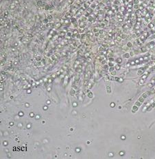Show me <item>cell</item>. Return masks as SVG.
I'll list each match as a JSON object with an SVG mask.
<instances>
[{
    "label": "cell",
    "instance_id": "obj_27",
    "mask_svg": "<svg viewBox=\"0 0 155 159\" xmlns=\"http://www.w3.org/2000/svg\"><path fill=\"white\" fill-rule=\"evenodd\" d=\"M142 50L143 51V52H145V51H146V48H142Z\"/></svg>",
    "mask_w": 155,
    "mask_h": 159
},
{
    "label": "cell",
    "instance_id": "obj_34",
    "mask_svg": "<svg viewBox=\"0 0 155 159\" xmlns=\"http://www.w3.org/2000/svg\"><path fill=\"white\" fill-rule=\"evenodd\" d=\"M30 116H31V117L33 116V113H30Z\"/></svg>",
    "mask_w": 155,
    "mask_h": 159
},
{
    "label": "cell",
    "instance_id": "obj_24",
    "mask_svg": "<svg viewBox=\"0 0 155 159\" xmlns=\"http://www.w3.org/2000/svg\"><path fill=\"white\" fill-rule=\"evenodd\" d=\"M130 64L135 65V61H131V63H130Z\"/></svg>",
    "mask_w": 155,
    "mask_h": 159
},
{
    "label": "cell",
    "instance_id": "obj_31",
    "mask_svg": "<svg viewBox=\"0 0 155 159\" xmlns=\"http://www.w3.org/2000/svg\"><path fill=\"white\" fill-rule=\"evenodd\" d=\"M148 86H149V87L151 88V87H152V86H153V85H152V84H150L148 85Z\"/></svg>",
    "mask_w": 155,
    "mask_h": 159
},
{
    "label": "cell",
    "instance_id": "obj_5",
    "mask_svg": "<svg viewBox=\"0 0 155 159\" xmlns=\"http://www.w3.org/2000/svg\"><path fill=\"white\" fill-rule=\"evenodd\" d=\"M117 62H118V64H121L122 62V60L121 58H118L117 59Z\"/></svg>",
    "mask_w": 155,
    "mask_h": 159
},
{
    "label": "cell",
    "instance_id": "obj_12",
    "mask_svg": "<svg viewBox=\"0 0 155 159\" xmlns=\"http://www.w3.org/2000/svg\"><path fill=\"white\" fill-rule=\"evenodd\" d=\"M76 71H77V72H82L81 68H79L76 69Z\"/></svg>",
    "mask_w": 155,
    "mask_h": 159
},
{
    "label": "cell",
    "instance_id": "obj_6",
    "mask_svg": "<svg viewBox=\"0 0 155 159\" xmlns=\"http://www.w3.org/2000/svg\"><path fill=\"white\" fill-rule=\"evenodd\" d=\"M106 89H107V92H108V93H109V94H110V93H111V87H110V86H107V88H106Z\"/></svg>",
    "mask_w": 155,
    "mask_h": 159
},
{
    "label": "cell",
    "instance_id": "obj_32",
    "mask_svg": "<svg viewBox=\"0 0 155 159\" xmlns=\"http://www.w3.org/2000/svg\"><path fill=\"white\" fill-rule=\"evenodd\" d=\"M30 126H31V125H30V124H28V125H27V128H28V129H30Z\"/></svg>",
    "mask_w": 155,
    "mask_h": 159
},
{
    "label": "cell",
    "instance_id": "obj_15",
    "mask_svg": "<svg viewBox=\"0 0 155 159\" xmlns=\"http://www.w3.org/2000/svg\"><path fill=\"white\" fill-rule=\"evenodd\" d=\"M115 68H116V70H119V68H120V67H119V66H115Z\"/></svg>",
    "mask_w": 155,
    "mask_h": 159
},
{
    "label": "cell",
    "instance_id": "obj_7",
    "mask_svg": "<svg viewBox=\"0 0 155 159\" xmlns=\"http://www.w3.org/2000/svg\"><path fill=\"white\" fill-rule=\"evenodd\" d=\"M139 101L140 102H144V98H143V97H140V98H139Z\"/></svg>",
    "mask_w": 155,
    "mask_h": 159
},
{
    "label": "cell",
    "instance_id": "obj_20",
    "mask_svg": "<svg viewBox=\"0 0 155 159\" xmlns=\"http://www.w3.org/2000/svg\"><path fill=\"white\" fill-rule=\"evenodd\" d=\"M73 106L75 107H77V103H76V102H74V103H73Z\"/></svg>",
    "mask_w": 155,
    "mask_h": 159
},
{
    "label": "cell",
    "instance_id": "obj_8",
    "mask_svg": "<svg viewBox=\"0 0 155 159\" xmlns=\"http://www.w3.org/2000/svg\"><path fill=\"white\" fill-rule=\"evenodd\" d=\"M124 57H126V58H128L130 57V55H129L128 53H126V54L124 55Z\"/></svg>",
    "mask_w": 155,
    "mask_h": 159
},
{
    "label": "cell",
    "instance_id": "obj_16",
    "mask_svg": "<svg viewBox=\"0 0 155 159\" xmlns=\"http://www.w3.org/2000/svg\"><path fill=\"white\" fill-rule=\"evenodd\" d=\"M140 62V60H135V64H139Z\"/></svg>",
    "mask_w": 155,
    "mask_h": 159
},
{
    "label": "cell",
    "instance_id": "obj_29",
    "mask_svg": "<svg viewBox=\"0 0 155 159\" xmlns=\"http://www.w3.org/2000/svg\"><path fill=\"white\" fill-rule=\"evenodd\" d=\"M23 113H22V112L19 113V116H23Z\"/></svg>",
    "mask_w": 155,
    "mask_h": 159
},
{
    "label": "cell",
    "instance_id": "obj_23",
    "mask_svg": "<svg viewBox=\"0 0 155 159\" xmlns=\"http://www.w3.org/2000/svg\"><path fill=\"white\" fill-rule=\"evenodd\" d=\"M3 145H4V146H6V145H8V142H6V141H4V142H3Z\"/></svg>",
    "mask_w": 155,
    "mask_h": 159
},
{
    "label": "cell",
    "instance_id": "obj_14",
    "mask_svg": "<svg viewBox=\"0 0 155 159\" xmlns=\"http://www.w3.org/2000/svg\"><path fill=\"white\" fill-rule=\"evenodd\" d=\"M119 154H120V156H124V152H119Z\"/></svg>",
    "mask_w": 155,
    "mask_h": 159
},
{
    "label": "cell",
    "instance_id": "obj_37",
    "mask_svg": "<svg viewBox=\"0 0 155 159\" xmlns=\"http://www.w3.org/2000/svg\"><path fill=\"white\" fill-rule=\"evenodd\" d=\"M39 117H39V116H36V119H39Z\"/></svg>",
    "mask_w": 155,
    "mask_h": 159
},
{
    "label": "cell",
    "instance_id": "obj_19",
    "mask_svg": "<svg viewBox=\"0 0 155 159\" xmlns=\"http://www.w3.org/2000/svg\"><path fill=\"white\" fill-rule=\"evenodd\" d=\"M109 70H110V71H111V72H112V71H113V70H114V68H113V67H111V68H110V69H109Z\"/></svg>",
    "mask_w": 155,
    "mask_h": 159
},
{
    "label": "cell",
    "instance_id": "obj_21",
    "mask_svg": "<svg viewBox=\"0 0 155 159\" xmlns=\"http://www.w3.org/2000/svg\"><path fill=\"white\" fill-rule=\"evenodd\" d=\"M109 66H113V62H110V63H109Z\"/></svg>",
    "mask_w": 155,
    "mask_h": 159
},
{
    "label": "cell",
    "instance_id": "obj_9",
    "mask_svg": "<svg viewBox=\"0 0 155 159\" xmlns=\"http://www.w3.org/2000/svg\"><path fill=\"white\" fill-rule=\"evenodd\" d=\"M88 96H89V97H90V98H92L93 97V94H92V93L89 92V93L88 94Z\"/></svg>",
    "mask_w": 155,
    "mask_h": 159
},
{
    "label": "cell",
    "instance_id": "obj_1",
    "mask_svg": "<svg viewBox=\"0 0 155 159\" xmlns=\"http://www.w3.org/2000/svg\"><path fill=\"white\" fill-rule=\"evenodd\" d=\"M150 92H145V93H143V95H142V97H143L144 98H146L147 97V96H148V94H150Z\"/></svg>",
    "mask_w": 155,
    "mask_h": 159
},
{
    "label": "cell",
    "instance_id": "obj_11",
    "mask_svg": "<svg viewBox=\"0 0 155 159\" xmlns=\"http://www.w3.org/2000/svg\"><path fill=\"white\" fill-rule=\"evenodd\" d=\"M147 77H148V75L146 74L145 75H143V77H142V79H146Z\"/></svg>",
    "mask_w": 155,
    "mask_h": 159
},
{
    "label": "cell",
    "instance_id": "obj_38",
    "mask_svg": "<svg viewBox=\"0 0 155 159\" xmlns=\"http://www.w3.org/2000/svg\"><path fill=\"white\" fill-rule=\"evenodd\" d=\"M31 91L30 90H27V93H30Z\"/></svg>",
    "mask_w": 155,
    "mask_h": 159
},
{
    "label": "cell",
    "instance_id": "obj_17",
    "mask_svg": "<svg viewBox=\"0 0 155 159\" xmlns=\"http://www.w3.org/2000/svg\"><path fill=\"white\" fill-rule=\"evenodd\" d=\"M111 107H115V103L114 102H112L111 104Z\"/></svg>",
    "mask_w": 155,
    "mask_h": 159
},
{
    "label": "cell",
    "instance_id": "obj_18",
    "mask_svg": "<svg viewBox=\"0 0 155 159\" xmlns=\"http://www.w3.org/2000/svg\"><path fill=\"white\" fill-rule=\"evenodd\" d=\"M118 81H119V82H122V81H123V79H122V78H119V79H118Z\"/></svg>",
    "mask_w": 155,
    "mask_h": 159
},
{
    "label": "cell",
    "instance_id": "obj_33",
    "mask_svg": "<svg viewBox=\"0 0 155 159\" xmlns=\"http://www.w3.org/2000/svg\"><path fill=\"white\" fill-rule=\"evenodd\" d=\"M109 60H110V61H113V58H110Z\"/></svg>",
    "mask_w": 155,
    "mask_h": 159
},
{
    "label": "cell",
    "instance_id": "obj_3",
    "mask_svg": "<svg viewBox=\"0 0 155 159\" xmlns=\"http://www.w3.org/2000/svg\"><path fill=\"white\" fill-rule=\"evenodd\" d=\"M143 73V70H142V69H139L138 70V75H142Z\"/></svg>",
    "mask_w": 155,
    "mask_h": 159
},
{
    "label": "cell",
    "instance_id": "obj_22",
    "mask_svg": "<svg viewBox=\"0 0 155 159\" xmlns=\"http://www.w3.org/2000/svg\"><path fill=\"white\" fill-rule=\"evenodd\" d=\"M111 74H112V75H115V71H112Z\"/></svg>",
    "mask_w": 155,
    "mask_h": 159
},
{
    "label": "cell",
    "instance_id": "obj_25",
    "mask_svg": "<svg viewBox=\"0 0 155 159\" xmlns=\"http://www.w3.org/2000/svg\"><path fill=\"white\" fill-rule=\"evenodd\" d=\"M126 139V137H125V136H122V139H123V140H124Z\"/></svg>",
    "mask_w": 155,
    "mask_h": 159
},
{
    "label": "cell",
    "instance_id": "obj_13",
    "mask_svg": "<svg viewBox=\"0 0 155 159\" xmlns=\"http://www.w3.org/2000/svg\"><path fill=\"white\" fill-rule=\"evenodd\" d=\"M75 151H76V152H80V148H76V149H75Z\"/></svg>",
    "mask_w": 155,
    "mask_h": 159
},
{
    "label": "cell",
    "instance_id": "obj_35",
    "mask_svg": "<svg viewBox=\"0 0 155 159\" xmlns=\"http://www.w3.org/2000/svg\"><path fill=\"white\" fill-rule=\"evenodd\" d=\"M154 106H155V103H153V104L152 105V107H154Z\"/></svg>",
    "mask_w": 155,
    "mask_h": 159
},
{
    "label": "cell",
    "instance_id": "obj_2",
    "mask_svg": "<svg viewBox=\"0 0 155 159\" xmlns=\"http://www.w3.org/2000/svg\"><path fill=\"white\" fill-rule=\"evenodd\" d=\"M137 110H138V107H137V105H136V106H134V107H133V113L136 112Z\"/></svg>",
    "mask_w": 155,
    "mask_h": 159
},
{
    "label": "cell",
    "instance_id": "obj_10",
    "mask_svg": "<svg viewBox=\"0 0 155 159\" xmlns=\"http://www.w3.org/2000/svg\"><path fill=\"white\" fill-rule=\"evenodd\" d=\"M135 105H136L137 107H139V106H141V102H136Z\"/></svg>",
    "mask_w": 155,
    "mask_h": 159
},
{
    "label": "cell",
    "instance_id": "obj_4",
    "mask_svg": "<svg viewBox=\"0 0 155 159\" xmlns=\"http://www.w3.org/2000/svg\"><path fill=\"white\" fill-rule=\"evenodd\" d=\"M143 84H144V79H143L142 78V79H141L140 80H139V85H142Z\"/></svg>",
    "mask_w": 155,
    "mask_h": 159
},
{
    "label": "cell",
    "instance_id": "obj_30",
    "mask_svg": "<svg viewBox=\"0 0 155 159\" xmlns=\"http://www.w3.org/2000/svg\"><path fill=\"white\" fill-rule=\"evenodd\" d=\"M43 109H44L45 110H46V109H47V107H43Z\"/></svg>",
    "mask_w": 155,
    "mask_h": 159
},
{
    "label": "cell",
    "instance_id": "obj_36",
    "mask_svg": "<svg viewBox=\"0 0 155 159\" xmlns=\"http://www.w3.org/2000/svg\"><path fill=\"white\" fill-rule=\"evenodd\" d=\"M143 58H140V61H143Z\"/></svg>",
    "mask_w": 155,
    "mask_h": 159
},
{
    "label": "cell",
    "instance_id": "obj_26",
    "mask_svg": "<svg viewBox=\"0 0 155 159\" xmlns=\"http://www.w3.org/2000/svg\"><path fill=\"white\" fill-rule=\"evenodd\" d=\"M109 157H113V153H109Z\"/></svg>",
    "mask_w": 155,
    "mask_h": 159
},
{
    "label": "cell",
    "instance_id": "obj_28",
    "mask_svg": "<svg viewBox=\"0 0 155 159\" xmlns=\"http://www.w3.org/2000/svg\"><path fill=\"white\" fill-rule=\"evenodd\" d=\"M104 69H107L108 68V66L107 65H106V66H104Z\"/></svg>",
    "mask_w": 155,
    "mask_h": 159
}]
</instances>
